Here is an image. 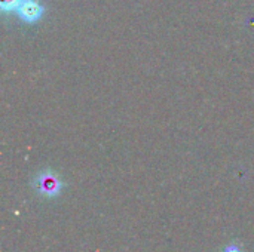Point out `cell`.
<instances>
[{
    "instance_id": "6da1fadb",
    "label": "cell",
    "mask_w": 254,
    "mask_h": 252,
    "mask_svg": "<svg viewBox=\"0 0 254 252\" xmlns=\"http://www.w3.org/2000/svg\"><path fill=\"white\" fill-rule=\"evenodd\" d=\"M16 13L18 16L22 19V21H27V22H34L37 21L42 13H43V6L40 4L39 0H24L19 7L16 9Z\"/></svg>"
},
{
    "instance_id": "7a4b0ae2",
    "label": "cell",
    "mask_w": 254,
    "mask_h": 252,
    "mask_svg": "<svg viewBox=\"0 0 254 252\" xmlns=\"http://www.w3.org/2000/svg\"><path fill=\"white\" fill-rule=\"evenodd\" d=\"M24 0H0V9L3 12H12L19 7V4L22 3Z\"/></svg>"
}]
</instances>
